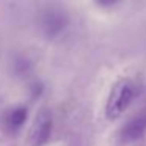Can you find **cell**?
<instances>
[{"mask_svg": "<svg viewBox=\"0 0 146 146\" xmlns=\"http://www.w3.org/2000/svg\"><path fill=\"white\" fill-rule=\"evenodd\" d=\"M133 98H135V86H133V83L129 82V80L118 82L113 86V90L110 91V96H108L107 108H105L107 118L108 119L119 118L126 111V108L130 105Z\"/></svg>", "mask_w": 146, "mask_h": 146, "instance_id": "cell-1", "label": "cell"}, {"mask_svg": "<svg viewBox=\"0 0 146 146\" xmlns=\"http://www.w3.org/2000/svg\"><path fill=\"white\" fill-rule=\"evenodd\" d=\"M50 133H52V115L47 108H41L32 124L29 141L32 146H44L50 138Z\"/></svg>", "mask_w": 146, "mask_h": 146, "instance_id": "cell-2", "label": "cell"}, {"mask_svg": "<svg viewBox=\"0 0 146 146\" xmlns=\"http://www.w3.org/2000/svg\"><path fill=\"white\" fill-rule=\"evenodd\" d=\"M68 14L60 8H47L42 13L39 25L41 30L47 38H55L68 27Z\"/></svg>", "mask_w": 146, "mask_h": 146, "instance_id": "cell-3", "label": "cell"}, {"mask_svg": "<svg viewBox=\"0 0 146 146\" xmlns=\"http://www.w3.org/2000/svg\"><path fill=\"white\" fill-rule=\"evenodd\" d=\"M146 130V115H137L133 116L121 130L123 141H135L145 133Z\"/></svg>", "mask_w": 146, "mask_h": 146, "instance_id": "cell-4", "label": "cell"}, {"mask_svg": "<svg viewBox=\"0 0 146 146\" xmlns=\"http://www.w3.org/2000/svg\"><path fill=\"white\" fill-rule=\"evenodd\" d=\"M27 116H29V111L24 105H17V107L11 108L7 115H5V127H7L8 132H17L21 127L24 126V123L27 121Z\"/></svg>", "mask_w": 146, "mask_h": 146, "instance_id": "cell-5", "label": "cell"}, {"mask_svg": "<svg viewBox=\"0 0 146 146\" xmlns=\"http://www.w3.org/2000/svg\"><path fill=\"white\" fill-rule=\"evenodd\" d=\"M14 69H16L17 74H24L30 69V63L27 58H17L16 60V64H14Z\"/></svg>", "mask_w": 146, "mask_h": 146, "instance_id": "cell-6", "label": "cell"}, {"mask_svg": "<svg viewBox=\"0 0 146 146\" xmlns=\"http://www.w3.org/2000/svg\"><path fill=\"white\" fill-rule=\"evenodd\" d=\"M41 91H42V85H41L39 82H35V83L32 85V93H33V96H35V98H36V96H39V94H41Z\"/></svg>", "mask_w": 146, "mask_h": 146, "instance_id": "cell-7", "label": "cell"}, {"mask_svg": "<svg viewBox=\"0 0 146 146\" xmlns=\"http://www.w3.org/2000/svg\"><path fill=\"white\" fill-rule=\"evenodd\" d=\"M101 7H111V5H115L118 2V0H96Z\"/></svg>", "mask_w": 146, "mask_h": 146, "instance_id": "cell-8", "label": "cell"}]
</instances>
